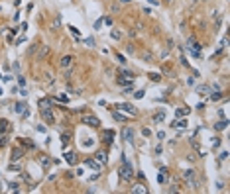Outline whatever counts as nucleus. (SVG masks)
I'll return each instance as SVG.
<instances>
[{
	"mask_svg": "<svg viewBox=\"0 0 230 194\" xmlns=\"http://www.w3.org/2000/svg\"><path fill=\"white\" fill-rule=\"evenodd\" d=\"M120 178L122 181H132V176H134V169H132V165L128 161H126V157H124V153H122V157H120Z\"/></svg>",
	"mask_w": 230,
	"mask_h": 194,
	"instance_id": "obj_1",
	"label": "nucleus"
},
{
	"mask_svg": "<svg viewBox=\"0 0 230 194\" xmlns=\"http://www.w3.org/2000/svg\"><path fill=\"white\" fill-rule=\"evenodd\" d=\"M83 123H85V126H91V128H99L100 120L97 116H83Z\"/></svg>",
	"mask_w": 230,
	"mask_h": 194,
	"instance_id": "obj_2",
	"label": "nucleus"
},
{
	"mask_svg": "<svg viewBox=\"0 0 230 194\" xmlns=\"http://www.w3.org/2000/svg\"><path fill=\"white\" fill-rule=\"evenodd\" d=\"M41 118L45 120V123H55V116H53V112H51V108H45V110H41Z\"/></svg>",
	"mask_w": 230,
	"mask_h": 194,
	"instance_id": "obj_3",
	"label": "nucleus"
},
{
	"mask_svg": "<svg viewBox=\"0 0 230 194\" xmlns=\"http://www.w3.org/2000/svg\"><path fill=\"white\" fill-rule=\"evenodd\" d=\"M116 108H118V110H124V112H128V116H132V118L136 116V108H134L132 104H128V102H124V104H118Z\"/></svg>",
	"mask_w": 230,
	"mask_h": 194,
	"instance_id": "obj_4",
	"label": "nucleus"
},
{
	"mask_svg": "<svg viewBox=\"0 0 230 194\" xmlns=\"http://www.w3.org/2000/svg\"><path fill=\"white\" fill-rule=\"evenodd\" d=\"M85 165H87L89 169H92V171H97V173H100V167H102V165H100L97 159H91V157H89V159L85 161Z\"/></svg>",
	"mask_w": 230,
	"mask_h": 194,
	"instance_id": "obj_5",
	"label": "nucleus"
},
{
	"mask_svg": "<svg viewBox=\"0 0 230 194\" xmlns=\"http://www.w3.org/2000/svg\"><path fill=\"white\" fill-rule=\"evenodd\" d=\"M24 157V149L22 147H14L12 149V155H10V161H20Z\"/></svg>",
	"mask_w": 230,
	"mask_h": 194,
	"instance_id": "obj_6",
	"label": "nucleus"
},
{
	"mask_svg": "<svg viewBox=\"0 0 230 194\" xmlns=\"http://www.w3.org/2000/svg\"><path fill=\"white\" fill-rule=\"evenodd\" d=\"M122 137H124L128 143H134V129L124 128V129H122Z\"/></svg>",
	"mask_w": 230,
	"mask_h": 194,
	"instance_id": "obj_7",
	"label": "nucleus"
},
{
	"mask_svg": "<svg viewBox=\"0 0 230 194\" xmlns=\"http://www.w3.org/2000/svg\"><path fill=\"white\" fill-rule=\"evenodd\" d=\"M59 65H61V69H71V65H73V57H71V55H65V57L59 61Z\"/></svg>",
	"mask_w": 230,
	"mask_h": 194,
	"instance_id": "obj_8",
	"label": "nucleus"
},
{
	"mask_svg": "<svg viewBox=\"0 0 230 194\" xmlns=\"http://www.w3.org/2000/svg\"><path fill=\"white\" fill-rule=\"evenodd\" d=\"M209 92H210L209 84H199V86H197V94H199V96H207Z\"/></svg>",
	"mask_w": 230,
	"mask_h": 194,
	"instance_id": "obj_9",
	"label": "nucleus"
},
{
	"mask_svg": "<svg viewBox=\"0 0 230 194\" xmlns=\"http://www.w3.org/2000/svg\"><path fill=\"white\" fill-rule=\"evenodd\" d=\"M132 192L134 194H148V188L144 184H136V186H132Z\"/></svg>",
	"mask_w": 230,
	"mask_h": 194,
	"instance_id": "obj_10",
	"label": "nucleus"
},
{
	"mask_svg": "<svg viewBox=\"0 0 230 194\" xmlns=\"http://www.w3.org/2000/svg\"><path fill=\"white\" fill-rule=\"evenodd\" d=\"M8 171H10V173H20V171H22L20 163H18V161H10V167H8Z\"/></svg>",
	"mask_w": 230,
	"mask_h": 194,
	"instance_id": "obj_11",
	"label": "nucleus"
},
{
	"mask_svg": "<svg viewBox=\"0 0 230 194\" xmlns=\"http://www.w3.org/2000/svg\"><path fill=\"white\" fill-rule=\"evenodd\" d=\"M183 178H185L187 182L193 181V178H195V169H187V171L183 173Z\"/></svg>",
	"mask_w": 230,
	"mask_h": 194,
	"instance_id": "obj_12",
	"label": "nucleus"
},
{
	"mask_svg": "<svg viewBox=\"0 0 230 194\" xmlns=\"http://www.w3.org/2000/svg\"><path fill=\"white\" fill-rule=\"evenodd\" d=\"M187 118L185 120H175V122H171V128H187Z\"/></svg>",
	"mask_w": 230,
	"mask_h": 194,
	"instance_id": "obj_13",
	"label": "nucleus"
},
{
	"mask_svg": "<svg viewBox=\"0 0 230 194\" xmlns=\"http://www.w3.org/2000/svg\"><path fill=\"white\" fill-rule=\"evenodd\" d=\"M112 116H114V120H116V122H126V120H130V118H132V116H124L122 112H114Z\"/></svg>",
	"mask_w": 230,
	"mask_h": 194,
	"instance_id": "obj_14",
	"label": "nucleus"
},
{
	"mask_svg": "<svg viewBox=\"0 0 230 194\" xmlns=\"http://www.w3.org/2000/svg\"><path fill=\"white\" fill-rule=\"evenodd\" d=\"M8 128H10V122L2 118V120H0V133H6V131H8Z\"/></svg>",
	"mask_w": 230,
	"mask_h": 194,
	"instance_id": "obj_15",
	"label": "nucleus"
},
{
	"mask_svg": "<svg viewBox=\"0 0 230 194\" xmlns=\"http://www.w3.org/2000/svg\"><path fill=\"white\" fill-rule=\"evenodd\" d=\"M47 53H49V47H47V45H41V47H40V53H38V57H35V59L40 61V59H43V57H45Z\"/></svg>",
	"mask_w": 230,
	"mask_h": 194,
	"instance_id": "obj_16",
	"label": "nucleus"
},
{
	"mask_svg": "<svg viewBox=\"0 0 230 194\" xmlns=\"http://www.w3.org/2000/svg\"><path fill=\"white\" fill-rule=\"evenodd\" d=\"M102 137H104V139H102L104 143H112V141H114V139H112V137H114V131L108 129V131H104V135H102Z\"/></svg>",
	"mask_w": 230,
	"mask_h": 194,
	"instance_id": "obj_17",
	"label": "nucleus"
},
{
	"mask_svg": "<svg viewBox=\"0 0 230 194\" xmlns=\"http://www.w3.org/2000/svg\"><path fill=\"white\" fill-rule=\"evenodd\" d=\"M40 110H45V108H51V102L47 100V98H40Z\"/></svg>",
	"mask_w": 230,
	"mask_h": 194,
	"instance_id": "obj_18",
	"label": "nucleus"
},
{
	"mask_svg": "<svg viewBox=\"0 0 230 194\" xmlns=\"http://www.w3.org/2000/svg\"><path fill=\"white\" fill-rule=\"evenodd\" d=\"M94 159H97L100 165H104V163H106V153H104V151H99V153L94 155Z\"/></svg>",
	"mask_w": 230,
	"mask_h": 194,
	"instance_id": "obj_19",
	"label": "nucleus"
},
{
	"mask_svg": "<svg viewBox=\"0 0 230 194\" xmlns=\"http://www.w3.org/2000/svg\"><path fill=\"white\" fill-rule=\"evenodd\" d=\"M165 120V112L161 110V112H158V114H155V116H153V123H161Z\"/></svg>",
	"mask_w": 230,
	"mask_h": 194,
	"instance_id": "obj_20",
	"label": "nucleus"
},
{
	"mask_svg": "<svg viewBox=\"0 0 230 194\" xmlns=\"http://www.w3.org/2000/svg\"><path fill=\"white\" fill-rule=\"evenodd\" d=\"M118 77H120V78H126V80H134V75H132L130 71H120Z\"/></svg>",
	"mask_w": 230,
	"mask_h": 194,
	"instance_id": "obj_21",
	"label": "nucleus"
},
{
	"mask_svg": "<svg viewBox=\"0 0 230 194\" xmlns=\"http://www.w3.org/2000/svg\"><path fill=\"white\" fill-rule=\"evenodd\" d=\"M220 98H222V92H220V88H214V92L210 94V100H212V102H217V100H220Z\"/></svg>",
	"mask_w": 230,
	"mask_h": 194,
	"instance_id": "obj_22",
	"label": "nucleus"
},
{
	"mask_svg": "<svg viewBox=\"0 0 230 194\" xmlns=\"http://www.w3.org/2000/svg\"><path fill=\"white\" fill-rule=\"evenodd\" d=\"M167 173H169L167 169H161V173H159V176H158V181L161 182V184H163V182H167Z\"/></svg>",
	"mask_w": 230,
	"mask_h": 194,
	"instance_id": "obj_23",
	"label": "nucleus"
},
{
	"mask_svg": "<svg viewBox=\"0 0 230 194\" xmlns=\"http://www.w3.org/2000/svg\"><path fill=\"white\" fill-rule=\"evenodd\" d=\"M40 165H43V167H49V165H51V159H49V157H47V155H41L40 157Z\"/></svg>",
	"mask_w": 230,
	"mask_h": 194,
	"instance_id": "obj_24",
	"label": "nucleus"
},
{
	"mask_svg": "<svg viewBox=\"0 0 230 194\" xmlns=\"http://www.w3.org/2000/svg\"><path fill=\"white\" fill-rule=\"evenodd\" d=\"M189 112H191V108H187V106H185V108H177V116L183 118V116H187Z\"/></svg>",
	"mask_w": 230,
	"mask_h": 194,
	"instance_id": "obj_25",
	"label": "nucleus"
},
{
	"mask_svg": "<svg viewBox=\"0 0 230 194\" xmlns=\"http://www.w3.org/2000/svg\"><path fill=\"white\" fill-rule=\"evenodd\" d=\"M150 80L151 83H159L161 80V75L159 73H150Z\"/></svg>",
	"mask_w": 230,
	"mask_h": 194,
	"instance_id": "obj_26",
	"label": "nucleus"
},
{
	"mask_svg": "<svg viewBox=\"0 0 230 194\" xmlns=\"http://www.w3.org/2000/svg\"><path fill=\"white\" fill-rule=\"evenodd\" d=\"M226 128H228V122H226V120H222V122L214 123V129H226Z\"/></svg>",
	"mask_w": 230,
	"mask_h": 194,
	"instance_id": "obj_27",
	"label": "nucleus"
},
{
	"mask_svg": "<svg viewBox=\"0 0 230 194\" xmlns=\"http://www.w3.org/2000/svg\"><path fill=\"white\" fill-rule=\"evenodd\" d=\"M14 110L18 112V114H22V112L26 110V104H24V102H18V104H16V108H14Z\"/></svg>",
	"mask_w": 230,
	"mask_h": 194,
	"instance_id": "obj_28",
	"label": "nucleus"
},
{
	"mask_svg": "<svg viewBox=\"0 0 230 194\" xmlns=\"http://www.w3.org/2000/svg\"><path fill=\"white\" fill-rule=\"evenodd\" d=\"M65 159H67V163H69V165H73V163H75V155H73V153H65Z\"/></svg>",
	"mask_w": 230,
	"mask_h": 194,
	"instance_id": "obj_29",
	"label": "nucleus"
},
{
	"mask_svg": "<svg viewBox=\"0 0 230 194\" xmlns=\"http://www.w3.org/2000/svg\"><path fill=\"white\" fill-rule=\"evenodd\" d=\"M61 141H63V145H67V143L71 141V133H63V137H61Z\"/></svg>",
	"mask_w": 230,
	"mask_h": 194,
	"instance_id": "obj_30",
	"label": "nucleus"
},
{
	"mask_svg": "<svg viewBox=\"0 0 230 194\" xmlns=\"http://www.w3.org/2000/svg\"><path fill=\"white\" fill-rule=\"evenodd\" d=\"M114 39H122V32H118V30H112V33H110Z\"/></svg>",
	"mask_w": 230,
	"mask_h": 194,
	"instance_id": "obj_31",
	"label": "nucleus"
},
{
	"mask_svg": "<svg viewBox=\"0 0 230 194\" xmlns=\"http://www.w3.org/2000/svg\"><path fill=\"white\" fill-rule=\"evenodd\" d=\"M69 30H71V33L75 35V37H81V32H79V30H77L75 26H69Z\"/></svg>",
	"mask_w": 230,
	"mask_h": 194,
	"instance_id": "obj_32",
	"label": "nucleus"
},
{
	"mask_svg": "<svg viewBox=\"0 0 230 194\" xmlns=\"http://www.w3.org/2000/svg\"><path fill=\"white\" fill-rule=\"evenodd\" d=\"M22 141V145H28L30 149H35V145H33V141H28V139H20Z\"/></svg>",
	"mask_w": 230,
	"mask_h": 194,
	"instance_id": "obj_33",
	"label": "nucleus"
},
{
	"mask_svg": "<svg viewBox=\"0 0 230 194\" xmlns=\"http://www.w3.org/2000/svg\"><path fill=\"white\" fill-rule=\"evenodd\" d=\"M8 190H10V192H18V184H16V182H10V184H8Z\"/></svg>",
	"mask_w": 230,
	"mask_h": 194,
	"instance_id": "obj_34",
	"label": "nucleus"
},
{
	"mask_svg": "<svg viewBox=\"0 0 230 194\" xmlns=\"http://www.w3.org/2000/svg\"><path fill=\"white\" fill-rule=\"evenodd\" d=\"M85 43H87L89 47H94V39H92V37H87V39H85Z\"/></svg>",
	"mask_w": 230,
	"mask_h": 194,
	"instance_id": "obj_35",
	"label": "nucleus"
},
{
	"mask_svg": "<svg viewBox=\"0 0 230 194\" xmlns=\"http://www.w3.org/2000/svg\"><path fill=\"white\" fill-rule=\"evenodd\" d=\"M116 59H118L122 65H126V57H124V55H120V53H118V55H116Z\"/></svg>",
	"mask_w": 230,
	"mask_h": 194,
	"instance_id": "obj_36",
	"label": "nucleus"
},
{
	"mask_svg": "<svg viewBox=\"0 0 230 194\" xmlns=\"http://www.w3.org/2000/svg\"><path fill=\"white\" fill-rule=\"evenodd\" d=\"M100 26H102V18H100V20H97V22H94V30H100Z\"/></svg>",
	"mask_w": 230,
	"mask_h": 194,
	"instance_id": "obj_37",
	"label": "nucleus"
},
{
	"mask_svg": "<svg viewBox=\"0 0 230 194\" xmlns=\"http://www.w3.org/2000/svg\"><path fill=\"white\" fill-rule=\"evenodd\" d=\"M6 143H8V139H6V137H0V149L4 147V145H6Z\"/></svg>",
	"mask_w": 230,
	"mask_h": 194,
	"instance_id": "obj_38",
	"label": "nucleus"
},
{
	"mask_svg": "<svg viewBox=\"0 0 230 194\" xmlns=\"http://www.w3.org/2000/svg\"><path fill=\"white\" fill-rule=\"evenodd\" d=\"M134 96H136V98H144V90H138V92H134Z\"/></svg>",
	"mask_w": 230,
	"mask_h": 194,
	"instance_id": "obj_39",
	"label": "nucleus"
},
{
	"mask_svg": "<svg viewBox=\"0 0 230 194\" xmlns=\"http://www.w3.org/2000/svg\"><path fill=\"white\" fill-rule=\"evenodd\" d=\"M102 22H104L106 26H112V18H102Z\"/></svg>",
	"mask_w": 230,
	"mask_h": 194,
	"instance_id": "obj_40",
	"label": "nucleus"
},
{
	"mask_svg": "<svg viewBox=\"0 0 230 194\" xmlns=\"http://www.w3.org/2000/svg\"><path fill=\"white\" fill-rule=\"evenodd\" d=\"M142 133H144L146 137H150V135H151V131H150V129H148V128H146V129H142Z\"/></svg>",
	"mask_w": 230,
	"mask_h": 194,
	"instance_id": "obj_41",
	"label": "nucleus"
},
{
	"mask_svg": "<svg viewBox=\"0 0 230 194\" xmlns=\"http://www.w3.org/2000/svg\"><path fill=\"white\" fill-rule=\"evenodd\" d=\"M181 65H185V67H189V61H187L185 57H181Z\"/></svg>",
	"mask_w": 230,
	"mask_h": 194,
	"instance_id": "obj_42",
	"label": "nucleus"
},
{
	"mask_svg": "<svg viewBox=\"0 0 230 194\" xmlns=\"http://www.w3.org/2000/svg\"><path fill=\"white\" fill-rule=\"evenodd\" d=\"M120 2H124V4H128V2H132V0H120Z\"/></svg>",
	"mask_w": 230,
	"mask_h": 194,
	"instance_id": "obj_43",
	"label": "nucleus"
},
{
	"mask_svg": "<svg viewBox=\"0 0 230 194\" xmlns=\"http://www.w3.org/2000/svg\"><path fill=\"white\" fill-rule=\"evenodd\" d=\"M165 2H171V0H165Z\"/></svg>",
	"mask_w": 230,
	"mask_h": 194,
	"instance_id": "obj_44",
	"label": "nucleus"
}]
</instances>
